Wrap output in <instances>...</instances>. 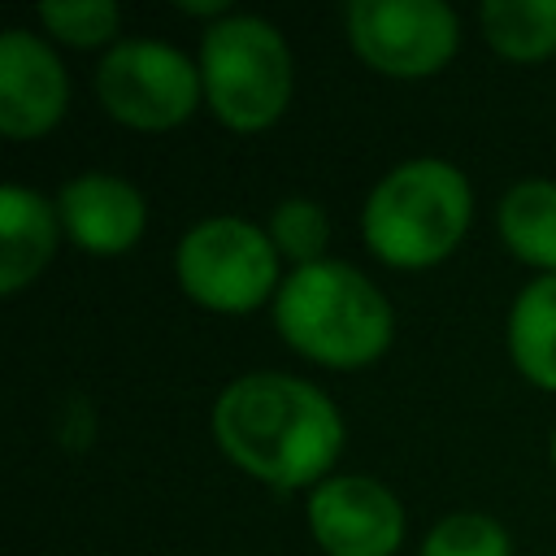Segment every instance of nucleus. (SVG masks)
Listing matches in <instances>:
<instances>
[{
	"label": "nucleus",
	"mask_w": 556,
	"mask_h": 556,
	"mask_svg": "<svg viewBox=\"0 0 556 556\" xmlns=\"http://www.w3.org/2000/svg\"><path fill=\"white\" fill-rule=\"evenodd\" d=\"M421 556H508V539L491 517L456 513L430 530Z\"/></svg>",
	"instance_id": "15"
},
{
	"label": "nucleus",
	"mask_w": 556,
	"mask_h": 556,
	"mask_svg": "<svg viewBox=\"0 0 556 556\" xmlns=\"http://www.w3.org/2000/svg\"><path fill=\"white\" fill-rule=\"evenodd\" d=\"M504 243L543 269H556V182H521L500 204Z\"/></svg>",
	"instance_id": "13"
},
{
	"label": "nucleus",
	"mask_w": 556,
	"mask_h": 556,
	"mask_svg": "<svg viewBox=\"0 0 556 556\" xmlns=\"http://www.w3.org/2000/svg\"><path fill=\"white\" fill-rule=\"evenodd\" d=\"M308 526L330 556H391L404 534V513L382 482L334 478L313 491Z\"/></svg>",
	"instance_id": "8"
},
{
	"label": "nucleus",
	"mask_w": 556,
	"mask_h": 556,
	"mask_svg": "<svg viewBox=\"0 0 556 556\" xmlns=\"http://www.w3.org/2000/svg\"><path fill=\"white\" fill-rule=\"evenodd\" d=\"M200 78L208 104L235 130L269 126L291 96V56L282 35L261 17H226L204 35Z\"/></svg>",
	"instance_id": "4"
},
{
	"label": "nucleus",
	"mask_w": 556,
	"mask_h": 556,
	"mask_svg": "<svg viewBox=\"0 0 556 556\" xmlns=\"http://www.w3.org/2000/svg\"><path fill=\"white\" fill-rule=\"evenodd\" d=\"M348 30L356 52L395 78L434 74L456 48V17L439 0H356Z\"/></svg>",
	"instance_id": "7"
},
{
	"label": "nucleus",
	"mask_w": 556,
	"mask_h": 556,
	"mask_svg": "<svg viewBox=\"0 0 556 556\" xmlns=\"http://www.w3.org/2000/svg\"><path fill=\"white\" fill-rule=\"evenodd\" d=\"M217 443L235 465L274 482L304 486L330 469L343 426L334 404L287 374H252L222 391L213 408Z\"/></svg>",
	"instance_id": "1"
},
{
	"label": "nucleus",
	"mask_w": 556,
	"mask_h": 556,
	"mask_svg": "<svg viewBox=\"0 0 556 556\" xmlns=\"http://www.w3.org/2000/svg\"><path fill=\"white\" fill-rule=\"evenodd\" d=\"M56 208L65 230L100 256L126 252L143 230V195L113 174H83L65 182Z\"/></svg>",
	"instance_id": "10"
},
{
	"label": "nucleus",
	"mask_w": 556,
	"mask_h": 556,
	"mask_svg": "<svg viewBox=\"0 0 556 556\" xmlns=\"http://www.w3.org/2000/svg\"><path fill=\"white\" fill-rule=\"evenodd\" d=\"M96 91L104 109L139 130H165L182 122L200 100V74L195 65L152 39L117 43L104 65L96 70Z\"/></svg>",
	"instance_id": "6"
},
{
	"label": "nucleus",
	"mask_w": 556,
	"mask_h": 556,
	"mask_svg": "<svg viewBox=\"0 0 556 556\" xmlns=\"http://www.w3.org/2000/svg\"><path fill=\"white\" fill-rule=\"evenodd\" d=\"M508 348L530 382L556 391V274L530 282L517 295L508 321Z\"/></svg>",
	"instance_id": "12"
},
{
	"label": "nucleus",
	"mask_w": 556,
	"mask_h": 556,
	"mask_svg": "<svg viewBox=\"0 0 556 556\" xmlns=\"http://www.w3.org/2000/svg\"><path fill=\"white\" fill-rule=\"evenodd\" d=\"M65 109L61 61L26 30H4L0 39V130L9 139L43 135Z\"/></svg>",
	"instance_id": "9"
},
{
	"label": "nucleus",
	"mask_w": 556,
	"mask_h": 556,
	"mask_svg": "<svg viewBox=\"0 0 556 556\" xmlns=\"http://www.w3.org/2000/svg\"><path fill=\"white\" fill-rule=\"evenodd\" d=\"M274 321L291 348L339 369L365 365L391 343V308L382 291L339 261L300 265L278 291Z\"/></svg>",
	"instance_id": "2"
},
{
	"label": "nucleus",
	"mask_w": 556,
	"mask_h": 556,
	"mask_svg": "<svg viewBox=\"0 0 556 556\" xmlns=\"http://www.w3.org/2000/svg\"><path fill=\"white\" fill-rule=\"evenodd\" d=\"M178 278L191 300L217 313L256 308L278 278L274 239L239 217L200 222L178 248Z\"/></svg>",
	"instance_id": "5"
},
{
	"label": "nucleus",
	"mask_w": 556,
	"mask_h": 556,
	"mask_svg": "<svg viewBox=\"0 0 556 556\" xmlns=\"http://www.w3.org/2000/svg\"><path fill=\"white\" fill-rule=\"evenodd\" d=\"M482 26L491 48L513 61H539L556 52V0H486Z\"/></svg>",
	"instance_id": "14"
},
{
	"label": "nucleus",
	"mask_w": 556,
	"mask_h": 556,
	"mask_svg": "<svg viewBox=\"0 0 556 556\" xmlns=\"http://www.w3.org/2000/svg\"><path fill=\"white\" fill-rule=\"evenodd\" d=\"M39 17L65 39V43H100L117 30V9L109 0H65V4H43Z\"/></svg>",
	"instance_id": "17"
},
{
	"label": "nucleus",
	"mask_w": 556,
	"mask_h": 556,
	"mask_svg": "<svg viewBox=\"0 0 556 556\" xmlns=\"http://www.w3.org/2000/svg\"><path fill=\"white\" fill-rule=\"evenodd\" d=\"M56 248L52 204L26 187L0 191V291L13 295L26 287Z\"/></svg>",
	"instance_id": "11"
},
{
	"label": "nucleus",
	"mask_w": 556,
	"mask_h": 556,
	"mask_svg": "<svg viewBox=\"0 0 556 556\" xmlns=\"http://www.w3.org/2000/svg\"><path fill=\"white\" fill-rule=\"evenodd\" d=\"M469 226V187L443 161H408L391 169L365 204V239L391 265L443 261Z\"/></svg>",
	"instance_id": "3"
},
{
	"label": "nucleus",
	"mask_w": 556,
	"mask_h": 556,
	"mask_svg": "<svg viewBox=\"0 0 556 556\" xmlns=\"http://www.w3.org/2000/svg\"><path fill=\"white\" fill-rule=\"evenodd\" d=\"M269 239H274L278 252L295 256L300 265H313L317 252H321L326 239H330V222H326V213H321L313 200H287V204L274 208Z\"/></svg>",
	"instance_id": "16"
},
{
	"label": "nucleus",
	"mask_w": 556,
	"mask_h": 556,
	"mask_svg": "<svg viewBox=\"0 0 556 556\" xmlns=\"http://www.w3.org/2000/svg\"><path fill=\"white\" fill-rule=\"evenodd\" d=\"M552 460H556V434H552Z\"/></svg>",
	"instance_id": "18"
}]
</instances>
